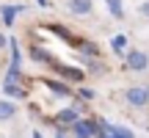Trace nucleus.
Wrapping results in <instances>:
<instances>
[{
	"label": "nucleus",
	"mask_w": 149,
	"mask_h": 138,
	"mask_svg": "<svg viewBox=\"0 0 149 138\" xmlns=\"http://www.w3.org/2000/svg\"><path fill=\"white\" fill-rule=\"evenodd\" d=\"M8 42H11V39L6 36V33H0V47H6V44H8Z\"/></svg>",
	"instance_id": "2eb2a0df"
},
{
	"label": "nucleus",
	"mask_w": 149,
	"mask_h": 138,
	"mask_svg": "<svg viewBox=\"0 0 149 138\" xmlns=\"http://www.w3.org/2000/svg\"><path fill=\"white\" fill-rule=\"evenodd\" d=\"M55 138H66V135H64V133H58V135H55Z\"/></svg>",
	"instance_id": "f3484780"
},
{
	"label": "nucleus",
	"mask_w": 149,
	"mask_h": 138,
	"mask_svg": "<svg viewBox=\"0 0 149 138\" xmlns=\"http://www.w3.org/2000/svg\"><path fill=\"white\" fill-rule=\"evenodd\" d=\"M47 86L55 91V94H64V97H69V89L66 86H61V83H55V80H47Z\"/></svg>",
	"instance_id": "f8f14e48"
},
{
	"label": "nucleus",
	"mask_w": 149,
	"mask_h": 138,
	"mask_svg": "<svg viewBox=\"0 0 149 138\" xmlns=\"http://www.w3.org/2000/svg\"><path fill=\"white\" fill-rule=\"evenodd\" d=\"M69 11L74 17H86V14L94 11V3L91 0H69Z\"/></svg>",
	"instance_id": "39448f33"
},
{
	"label": "nucleus",
	"mask_w": 149,
	"mask_h": 138,
	"mask_svg": "<svg viewBox=\"0 0 149 138\" xmlns=\"http://www.w3.org/2000/svg\"><path fill=\"white\" fill-rule=\"evenodd\" d=\"M33 138H42V133H33Z\"/></svg>",
	"instance_id": "dca6fc26"
},
{
	"label": "nucleus",
	"mask_w": 149,
	"mask_h": 138,
	"mask_svg": "<svg viewBox=\"0 0 149 138\" xmlns=\"http://www.w3.org/2000/svg\"><path fill=\"white\" fill-rule=\"evenodd\" d=\"M146 91H149V86H146Z\"/></svg>",
	"instance_id": "a211bd4d"
},
{
	"label": "nucleus",
	"mask_w": 149,
	"mask_h": 138,
	"mask_svg": "<svg viewBox=\"0 0 149 138\" xmlns=\"http://www.w3.org/2000/svg\"><path fill=\"white\" fill-rule=\"evenodd\" d=\"M124 66H127L130 72H144L149 66V55L144 50H130V53L124 55Z\"/></svg>",
	"instance_id": "f257e3e1"
},
{
	"label": "nucleus",
	"mask_w": 149,
	"mask_h": 138,
	"mask_svg": "<svg viewBox=\"0 0 149 138\" xmlns=\"http://www.w3.org/2000/svg\"><path fill=\"white\" fill-rule=\"evenodd\" d=\"M100 135L102 138H133L130 130H122V127H116V124H102V127H100Z\"/></svg>",
	"instance_id": "20e7f679"
},
{
	"label": "nucleus",
	"mask_w": 149,
	"mask_h": 138,
	"mask_svg": "<svg viewBox=\"0 0 149 138\" xmlns=\"http://www.w3.org/2000/svg\"><path fill=\"white\" fill-rule=\"evenodd\" d=\"M138 14H141V17H146V20H149V0H146V3H141V6H138Z\"/></svg>",
	"instance_id": "4468645a"
},
{
	"label": "nucleus",
	"mask_w": 149,
	"mask_h": 138,
	"mask_svg": "<svg viewBox=\"0 0 149 138\" xmlns=\"http://www.w3.org/2000/svg\"><path fill=\"white\" fill-rule=\"evenodd\" d=\"M72 130H74V135L77 138H94V135H100V127H97L94 122H88V119H80L77 124H72Z\"/></svg>",
	"instance_id": "f03ea898"
},
{
	"label": "nucleus",
	"mask_w": 149,
	"mask_h": 138,
	"mask_svg": "<svg viewBox=\"0 0 149 138\" xmlns=\"http://www.w3.org/2000/svg\"><path fill=\"white\" fill-rule=\"evenodd\" d=\"M17 113V105L11 100H0V122H6V119H11Z\"/></svg>",
	"instance_id": "423d86ee"
},
{
	"label": "nucleus",
	"mask_w": 149,
	"mask_h": 138,
	"mask_svg": "<svg viewBox=\"0 0 149 138\" xmlns=\"http://www.w3.org/2000/svg\"><path fill=\"white\" fill-rule=\"evenodd\" d=\"M127 102L133 108H144L149 102V91L146 89H138V86H133V89H127Z\"/></svg>",
	"instance_id": "7ed1b4c3"
},
{
	"label": "nucleus",
	"mask_w": 149,
	"mask_h": 138,
	"mask_svg": "<svg viewBox=\"0 0 149 138\" xmlns=\"http://www.w3.org/2000/svg\"><path fill=\"white\" fill-rule=\"evenodd\" d=\"M0 11H3V22H6V25H11V22H14V17L22 11V6H3Z\"/></svg>",
	"instance_id": "6e6552de"
},
{
	"label": "nucleus",
	"mask_w": 149,
	"mask_h": 138,
	"mask_svg": "<svg viewBox=\"0 0 149 138\" xmlns=\"http://www.w3.org/2000/svg\"><path fill=\"white\" fill-rule=\"evenodd\" d=\"M113 50H116V53H122L124 50V44H127V36H124V33H119V36H113Z\"/></svg>",
	"instance_id": "9d476101"
},
{
	"label": "nucleus",
	"mask_w": 149,
	"mask_h": 138,
	"mask_svg": "<svg viewBox=\"0 0 149 138\" xmlns=\"http://www.w3.org/2000/svg\"><path fill=\"white\" fill-rule=\"evenodd\" d=\"M58 69H61V75H66L72 80H83V72H77V69H69V66H58Z\"/></svg>",
	"instance_id": "9b49d317"
},
{
	"label": "nucleus",
	"mask_w": 149,
	"mask_h": 138,
	"mask_svg": "<svg viewBox=\"0 0 149 138\" xmlns=\"http://www.w3.org/2000/svg\"><path fill=\"white\" fill-rule=\"evenodd\" d=\"M58 119H61V122H66V124H77V122H80V119H77V113H74L72 108L61 111V116H58Z\"/></svg>",
	"instance_id": "1a4fd4ad"
},
{
	"label": "nucleus",
	"mask_w": 149,
	"mask_h": 138,
	"mask_svg": "<svg viewBox=\"0 0 149 138\" xmlns=\"http://www.w3.org/2000/svg\"><path fill=\"white\" fill-rule=\"evenodd\" d=\"M6 94L8 97H22V89L17 83H6Z\"/></svg>",
	"instance_id": "ddd939ff"
},
{
	"label": "nucleus",
	"mask_w": 149,
	"mask_h": 138,
	"mask_svg": "<svg viewBox=\"0 0 149 138\" xmlns=\"http://www.w3.org/2000/svg\"><path fill=\"white\" fill-rule=\"evenodd\" d=\"M105 6H108V11H111V17H116V20L124 17V3L122 0H105Z\"/></svg>",
	"instance_id": "0eeeda50"
}]
</instances>
